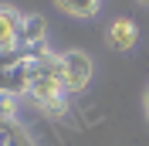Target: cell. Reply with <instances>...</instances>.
Here are the masks:
<instances>
[{"label":"cell","instance_id":"obj_1","mask_svg":"<svg viewBox=\"0 0 149 146\" xmlns=\"http://www.w3.org/2000/svg\"><path fill=\"white\" fill-rule=\"evenodd\" d=\"M27 99L37 102V112L44 116H65L68 102H65V82H61V55H44V58H31V92Z\"/></svg>","mask_w":149,"mask_h":146},{"label":"cell","instance_id":"obj_2","mask_svg":"<svg viewBox=\"0 0 149 146\" xmlns=\"http://www.w3.org/2000/svg\"><path fill=\"white\" fill-rule=\"evenodd\" d=\"M61 82H65V92H71V95L85 92L92 82V58L85 51H65L61 55Z\"/></svg>","mask_w":149,"mask_h":146},{"label":"cell","instance_id":"obj_3","mask_svg":"<svg viewBox=\"0 0 149 146\" xmlns=\"http://www.w3.org/2000/svg\"><path fill=\"white\" fill-rule=\"evenodd\" d=\"M0 92L7 95H27L31 92V58H20L10 68H0Z\"/></svg>","mask_w":149,"mask_h":146},{"label":"cell","instance_id":"obj_4","mask_svg":"<svg viewBox=\"0 0 149 146\" xmlns=\"http://www.w3.org/2000/svg\"><path fill=\"white\" fill-rule=\"evenodd\" d=\"M20 24H24V17L14 7H0V51H17Z\"/></svg>","mask_w":149,"mask_h":146},{"label":"cell","instance_id":"obj_5","mask_svg":"<svg viewBox=\"0 0 149 146\" xmlns=\"http://www.w3.org/2000/svg\"><path fill=\"white\" fill-rule=\"evenodd\" d=\"M136 41H139V31H136V24H132L129 17L112 20V27H109V44L115 48V51H132Z\"/></svg>","mask_w":149,"mask_h":146},{"label":"cell","instance_id":"obj_6","mask_svg":"<svg viewBox=\"0 0 149 146\" xmlns=\"http://www.w3.org/2000/svg\"><path fill=\"white\" fill-rule=\"evenodd\" d=\"M58 7L65 10V14H71V17H95L98 14V7H102V0H58Z\"/></svg>","mask_w":149,"mask_h":146},{"label":"cell","instance_id":"obj_7","mask_svg":"<svg viewBox=\"0 0 149 146\" xmlns=\"http://www.w3.org/2000/svg\"><path fill=\"white\" fill-rule=\"evenodd\" d=\"M0 146H34V143L27 129H20L17 122H0Z\"/></svg>","mask_w":149,"mask_h":146},{"label":"cell","instance_id":"obj_8","mask_svg":"<svg viewBox=\"0 0 149 146\" xmlns=\"http://www.w3.org/2000/svg\"><path fill=\"white\" fill-rule=\"evenodd\" d=\"M17 116H20V99L0 92V122H17Z\"/></svg>","mask_w":149,"mask_h":146},{"label":"cell","instance_id":"obj_9","mask_svg":"<svg viewBox=\"0 0 149 146\" xmlns=\"http://www.w3.org/2000/svg\"><path fill=\"white\" fill-rule=\"evenodd\" d=\"M146 122H149V88H146Z\"/></svg>","mask_w":149,"mask_h":146},{"label":"cell","instance_id":"obj_10","mask_svg":"<svg viewBox=\"0 0 149 146\" xmlns=\"http://www.w3.org/2000/svg\"><path fill=\"white\" fill-rule=\"evenodd\" d=\"M139 4H142V7H149V0H139Z\"/></svg>","mask_w":149,"mask_h":146}]
</instances>
